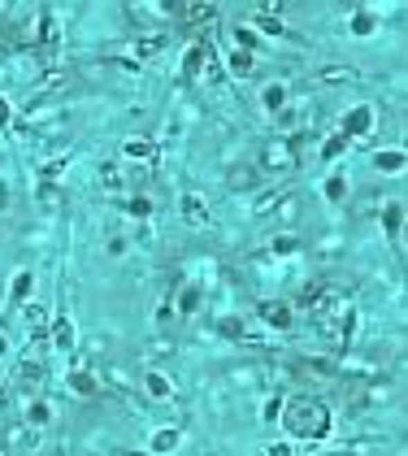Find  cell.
I'll return each mask as SVG.
<instances>
[{
  "label": "cell",
  "instance_id": "8fae6325",
  "mask_svg": "<svg viewBox=\"0 0 408 456\" xmlns=\"http://www.w3.org/2000/svg\"><path fill=\"white\" fill-rule=\"evenodd\" d=\"M274 218H278L283 226H296V222H300V195H296V191L278 195V200H274Z\"/></svg>",
  "mask_w": 408,
  "mask_h": 456
},
{
  "label": "cell",
  "instance_id": "ba28073f",
  "mask_svg": "<svg viewBox=\"0 0 408 456\" xmlns=\"http://www.w3.org/2000/svg\"><path fill=\"white\" fill-rule=\"evenodd\" d=\"M369 122H373V109H369V105H356L348 118H344V126H339V135L356 139V135H365V130H369Z\"/></svg>",
  "mask_w": 408,
  "mask_h": 456
},
{
  "label": "cell",
  "instance_id": "3957f363",
  "mask_svg": "<svg viewBox=\"0 0 408 456\" xmlns=\"http://www.w3.org/2000/svg\"><path fill=\"white\" fill-rule=\"evenodd\" d=\"M296 161H300V143H291V139H274L265 148V170H274V174L296 170Z\"/></svg>",
  "mask_w": 408,
  "mask_h": 456
},
{
  "label": "cell",
  "instance_id": "ac0fdd59",
  "mask_svg": "<svg viewBox=\"0 0 408 456\" xmlns=\"http://www.w3.org/2000/svg\"><path fill=\"white\" fill-rule=\"evenodd\" d=\"M100 187L109 195H122V166H118V161H105V166H100Z\"/></svg>",
  "mask_w": 408,
  "mask_h": 456
},
{
  "label": "cell",
  "instance_id": "7a4b0ae2",
  "mask_svg": "<svg viewBox=\"0 0 408 456\" xmlns=\"http://www.w3.org/2000/svg\"><path fill=\"white\" fill-rule=\"evenodd\" d=\"M0 444H5L9 456H30L39 448V430L26 426V421H5V430H0Z\"/></svg>",
  "mask_w": 408,
  "mask_h": 456
},
{
  "label": "cell",
  "instance_id": "4dcf8cb0",
  "mask_svg": "<svg viewBox=\"0 0 408 456\" xmlns=\"http://www.w3.org/2000/svg\"><path fill=\"white\" fill-rule=\"evenodd\" d=\"M344 148H348V135H339V130H335V135L321 143V157H326V161H335V157L344 152Z\"/></svg>",
  "mask_w": 408,
  "mask_h": 456
},
{
  "label": "cell",
  "instance_id": "d6986e66",
  "mask_svg": "<svg viewBox=\"0 0 408 456\" xmlns=\"http://www.w3.org/2000/svg\"><path fill=\"white\" fill-rule=\"evenodd\" d=\"M48 421H53V404H44V400H30L26 404V426H48Z\"/></svg>",
  "mask_w": 408,
  "mask_h": 456
},
{
  "label": "cell",
  "instance_id": "ab89813d",
  "mask_svg": "<svg viewBox=\"0 0 408 456\" xmlns=\"http://www.w3.org/2000/svg\"><path fill=\"white\" fill-rule=\"evenodd\" d=\"M126 248H130V243H126L122 235H113V239H109V248H105V252H109V256H122Z\"/></svg>",
  "mask_w": 408,
  "mask_h": 456
},
{
  "label": "cell",
  "instance_id": "836d02e7",
  "mask_svg": "<svg viewBox=\"0 0 408 456\" xmlns=\"http://www.w3.org/2000/svg\"><path fill=\"white\" fill-rule=\"evenodd\" d=\"M126 213L130 218H152V200H148V195H135V200L126 204Z\"/></svg>",
  "mask_w": 408,
  "mask_h": 456
},
{
  "label": "cell",
  "instance_id": "52a82bcc",
  "mask_svg": "<svg viewBox=\"0 0 408 456\" xmlns=\"http://www.w3.org/2000/svg\"><path fill=\"white\" fill-rule=\"evenodd\" d=\"M218 331H222L226 339H239V344H256V335H252L248 317H239V313H226V317H218Z\"/></svg>",
  "mask_w": 408,
  "mask_h": 456
},
{
  "label": "cell",
  "instance_id": "5bb4252c",
  "mask_svg": "<svg viewBox=\"0 0 408 456\" xmlns=\"http://www.w3.org/2000/svg\"><path fill=\"white\" fill-rule=\"evenodd\" d=\"M30 287H35V274L30 270H18L13 274V283H9V304H22L30 296Z\"/></svg>",
  "mask_w": 408,
  "mask_h": 456
},
{
  "label": "cell",
  "instance_id": "e575fe53",
  "mask_svg": "<svg viewBox=\"0 0 408 456\" xmlns=\"http://www.w3.org/2000/svg\"><path fill=\"white\" fill-rule=\"evenodd\" d=\"M248 70H252V53L235 48V53H231V74H248Z\"/></svg>",
  "mask_w": 408,
  "mask_h": 456
},
{
  "label": "cell",
  "instance_id": "7dc6e473",
  "mask_svg": "<svg viewBox=\"0 0 408 456\" xmlns=\"http://www.w3.org/2000/svg\"><path fill=\"white\" fill-rule=\"evenodd\" d=\"M122 456H139V452H122Z\"/></svg>",
  "mask_w": 408,
  "mask_h": 456
},
{
  "label": "cell",
  "instance_id": "ee69618b",
  "mask_svg": "<svg viewBox=\"0 0 408 456\" xmlns=\"http://www.w3.org/2000/svg\"><path fill=\"white\" fill-rule=\"evenodd\" d=\"M265 456H296V452H291V444H269Z\"/></svg>",
  "mask_w": 408,
  "mask_h": 456
},
{
  "label": "cell",
  "instance_id": "e0dca14e",
  "mask_svg": "<svg viewBox=\"0 0 408 456\" xmlns=\"http://www.w3.org/2000/svg\"><path fill=\"white\" fill-rule=\"evenodd\" d=\"M130 18H135V22H170L174 9H166V5H135Z\"/></svg>",
  "mask_w": 408,
  "mask_h": 456
},
{
  "label": "cell",
  "instance_id": "b9f144b4",
  "mask_svg": "<svg viewBox=\"0 0 408 456\" xmlns=\"http://www.w3.org/2000/svg\"><path fill=\"white\" fill-rule=\"evenodd\" d=\"M274 417H283V400H278V396L265 404V421H274Z\"/></svg>",
  "mask_w": 408,
  "mask_h": 456
},
{
  "label": "cell",
  "instance_id": "8992f818",
  "mask_svg": "<svg viewBox=\"0 0 408 456\" xmlns=\"http://www.w3.org/2000/svg\"><path fill=\"white\" fill-rule=\"evenodd\" d=\"M256 317L265 322L269 331H291V322H296V317H291V304H287V300H265V304L256 308Z\"/></svg>",
  "mask_w": 408,
  "mask_h": 456
},
{
  "label": "cell",
  "instance_id": "4316f807",
  "mask_svg": "<svg viewBox=\"0 0 408 456\" xmlns=\"http://www.w3.org/2000/svg\"><path fill=\"white\" fill-rule=\"evenodd\" d=\"M204 78H209V83H213V87H218L222 78H226V74H222V61L213 57V44H209V53H204Z\"/></svg>",
  "mask_w": 408,
  "mask_h": 456
},
{
  "label": "cell",
  "instance_id": "2e32d148",
  "mask_svg": "<svg viewBox=\"0 0 408 456\" xmlns=\"http://www.w3.org/2000/svg\"><path fill=\"white\" fill-rule=\"evenodd\" d=\"M161 48H166V35H161V30H148V35H139V40H135V61L157 57Z\"/></svg>",
  "mask_w": 408,
  "mask_h": 456
},
{
  "label": "cell",
  "instance_id": "ffe728a7",
  "mask_svg": "<svg viewBox=\"0 0 408 456\" xmlns=\"http://www.w3.org/2000/svg\"><path fill=\"white\" fill-rule=\"evenodd\" d=\"M321 83H361V74L352 65H326L321 70Z\"/></svg>",
  "mask_w": 408,
  "mask_h": 456
},
{
  "label": "cell",
  "instance_id": "60d3db41",
  "mask_svg": "<svg viewBox=\"0 0 408 456\" xmlns=\"http://www.w3.org/2000/svg\"><path fill=\"white\" fill-rule=\"evenodd\" d=\"M382 218H387V231H396V226H400V204H387Z\"/></svg>",
  "mask_w": 408,
  "mask_h": 456
},
{
  "label": "cell",
  "instance_id": "f6af8a7d",
  "mask_svg": "<svg viewBox=\"0 0 408 456\" xmlns=\"http://www.w3.org/2000/svg\"><path fill=\"white\" fill-rule=\"evenodd\" d=\"M9 204V187H5V178H0V209Z\"/></svg>",
  "mask_w": 408,
  "mask_h": 456
},
{
  "label": "cell",
  "instance_id": "d4e9b609",
  "mask_svg": "<svg viewBox=\"0 0 408 456\" xmlns=\"http://www.w3.org/2000/svg\"><path fill=\"white\" fill-rule=\"evenodd\" d=\"M35 195H39V204H44V209H65V195L57 191V183H39Z\"/></svg>",
  "mask_w": 408,
  "mask_h": 456
},
{
  "label": "cell",
  "instance_id": "7bdbcfd3",
  "mask_svg": "<svg viewBox=\"0 0 408 456\" xmlns=\"http://www.w3.org/2000/svg\"><path fill=\"white\" fill-rule=\"evenodd\" d=\"M9 118H13V105L5 100V96H0V126H9Z\"/></svg>",
  "mask_w": 408,
  "mask_h": 456
},
{
  "label": "cell",
  "instance_id": "9a60e30c",
  "mask_svg": "<svg viewBox=\"0 0 408 456\" xmlns=\"http://www.w3.org/2000/svg\"><path fill=\"white\" fill-rule=\"evenodd\" d=\"M122 152H126L130 161H148L157 148H152V139H143V135H126V139H122Z\"/></svg>",
  "mask_w": 408,
  "mask_h": 456
},
{
  "label": "cell",
  "instance_id": "f35d334b",
  "mask_svg": "<svg viewBox=\"0 0 408 456\" xmlns=\"http://www.w3.org/2000/svg\"><path fill=\"white\" fill-rule=\"evenodd\" d=\"M174 317H178V308H174V304H161V308H157V326H170Z\"/></svg>",
  "mask_w": 408,
  "mask_h": 456
},
{
  "label": "cell",
  "instance_id": "1f68e13d",
  "mask_svg": "<svg viewBox=\"0 0 408 456\" xmlns=\"http://www.w3.org/2000/svg\"><path fill=\"white\" fill-rule=\"evenodd\" d=\"M195 308H200V287H187L178 296V313H195Z\"/></svg>",
  "mask_w": 408,
  "mask_h": 456
},
{
  "label": "cell",
  "instance_id": "9c48e42d",
  "mask_svg": "<svg viewBox=\"0 0 408 456\" xmlns=\"http://www.w3.org/2000/svg\"><path fill=\"white\" fill-rule=\"evenodd\" d=\"M22 322H26V335L35 339V344H44V339H48V326H53V322H48V313H44L39 304H26Z\"/></svg>",
  "mask_w": 408,
  "mask_h": 456
},
{
  "label": "cell",
  "instance_id": "5b68a950",
  "mask_svg": "<svg viewBox=\"0 0 408 456\" xmlns=\"http://www.w3.org/2000/svg\"><path fill=\"white\" fill-rule=\"evenodd\" d=\"M174 18H178V22H187V26H213V22H218V5H200V0H187V5H178V9H174Z\"/></svg>",
  "mask_w": 408,
  "mask_h": 456
},
{
  "label": "cell",
  "instance_id": "484cf974",
  "mask_svg": "<svg viewBox=\"0 0 408 456\" xmlns=\"http://www.w3.org/2000/svg\"><path fill=\"white\" fill-rule=\"evenodd\" d=\"M256 26L265 30V35H274V40H278V35H287V26L278 22V13H256Z\"/></svg>",
  "mask_w": 408,
  "mask_h": 456
},
{
  "label": "cell",
  "instance_id": "44dd1931",
  "mask_svg": "<svg viewBox=\"0 0 408 456\" xmlns=\"http://www.w3.org/2000/svg\"><path fill=\"white\" fill-rule=\"evenodd\" d=\"M260 105H265L269 113H278V109H287V87H283V83H269L265 91H260Z\"/></svg>",
  "mask_w": 408,
  "mask_h": 456
},
{
  "label": "cell",
  "instance_id": "83f0119b",
  "mask_svg": "<svg viewBox=\"0 0 408 456\" xmlns=\"http://www.w3.org/2000/svg\"><path fill=\"white\" fill-rule=\"evenodd\" d=\"M65 166H70V152L57 157V161H48V166L39 170V183H57V174H65Z\"/></svg>",
  "mask_w": 408,
  "mask_h": 456
},
{
  "label": "cell",
  "instance_id": "7c38bea8",
  "mask_svg": "<svg viewBox=\"0 0 408 456\" xmlns=\"http://www.w3.org/2000/svg\"><path fill=\"white\" fill-rule=\"evenodd\" d=\"M183 218H187V226H209V204L195 191L183 195Z\"/></svg>",
  "mask_w": 408,
  "mask_h": 456
},
{
  "label": "cell",
  "instance_id": "8d00e7d4",
  "mask_svg": "<svg viewBox=\"0 0 408 456\" xmlns=\"http://www.w3.org/2000/svg\"><path fill=\"white\" fill-rule=\"evenodd\" d=\"M352 30H356V35H369V30H373V18H369V13H356V18H352Z\"/></svg>",
  "mask_w": 408,
  "mask_h": 456
},
{
  "label": "cell",
  "instance_id": "d590c367",
  "mask_svg": "<svg viewBox=\"0 0 408 456\" xmlns=\"http://www.w3.org/2000/svg\"><path fill=\"white\" fill-rule=\"evenodd\" d=\"M174 352V339H152L148 344V356H170Z\"/></svg>",
  "mask_w": 408,
  "mask_h": 456
},
{
  "label": "cell",
  "instance_id": "cb8c5ba5",
  "mask_svg": "<svg viewBox=\"0 0 408 456\" xmlns=\"http://www.w3.org/2000/svg\"><path fill=\"white\" fill-rule=\"evenodd\" d=\"M148 396L152 400H170L174 396V383L166 378V374H148Z\"/></svg>",
  "mask_w": 408,
  "mask_h": 456
},
{
  "label": "cell",
  "instance_id": "f1b7e54d",
  "mask_svg": "<svg viewBox=\"0 0 408 456\" xmlns=\"http://www.w3.org/2000/svg\"><path fill=\"white\" fill-rule=\"evenodd\" d=\"M269 248H274V256H291V252L300 248V239H296V235H274Z\"/></svg>",
  "mask_w": 408,
  "mask_h": 456
},
{
  "label": "cell",
  "instance_id": "30bf717a",
  "mask_svg": "<svg viewBox=\"0 0 408 456\" xmlns=\"http://www.w3.org/2000/svg\"><path fill=\"white\" fill-rule=\"evenodd\" d=\"M48 339H53L57 352H70V348H74V322H70V317H53V326H48Z\"/></svg>",
  "mask_w": 408,
  "mask_h": 456
},
{
  "label": "cell",
  "instance_id": "4fadbf2b",
  "mask_svg": "<svg viewBox=\"0 0 408 456\" xmlns=\"http://www.w3.org/2000/svg\"><path fill=\"white\" fill-rule=\"evenodd\" d=\"M256 183H260V178H256L252 166H231V174H226V187H231V191H252Z\"/></svg>",
  "mask_w": 408,
  "mask_h": 456
},
{
  "label": "cell",
  "instance_id": "7402d4cb",
  "mask_svg": "<svg viewBox=\"0 0 408 456\" xmlns=\"http://www.w3.org/2000/svg\"><path fill=\"white\" fill-rule=\"evenodd\" d=\"M326 200H330V204H339V200H344V195H348V178H344V170H335L330 178H326Z\"/></svg>",
  "mask_w": 408,
  "mask_h": 456
},
{
  "label": "cell",
  "instance_id": "603a6c76",
  "mask_svg": "<svg viewBox=\"0 0 408 456\" xmlns=\"http://www.w3.org/2000/svg\"><path fill=\"white\" fill-rule=\"evenodd\" d=\"M70 387L78 391V396H96V391H100V378H91L87 369H74L70 374Z\"/></svg>",
  "mask_w": 408,
  "mask_h": 456
},
{
  "label": "cell",
  "instance_id": "f546056e",
  "mask_svg": "<svg viewBox=\"0 0 408 456\" xmlns=\"http://www.w3.org/2000/svg\"><path fill=\"white\" fill-rule=\"evenodd\" d=\"M373 166L387 170V174H396V170H404V152H378V157H373Z\"/></svg>",
  "mask_w": 408,
  "mask_h": 456
},
{
  "label": "cell",
  "instance_id": "277c9868",
  "mask_svg": "<svg viewBox=\"0 0 408 456\" xmlns=\"http://www.w3.org/2000/svg\"><path fill=\"white\" fill-rule=\"evenodd\" d=\"M39 387H44V361H39L35 352H26L22 361H18V391H22L26 400H35Z\"/></svg>",
  "mask_w": 408,
  "mask_h": 456
},
{
  "label": "cell",
  "instance_id": "d6a6232c",
  "mask_svg": "<svg viewBox=\"0 0 408 456\" xmlns=\"http://www.w3.org/2000/svg\"><path fill=\"white\" fill-rule=\"evenodd\" d=\"M174 448H178V430H157L152 452H174Z\"/></svg>",
  "mask_w": 408,
  "mask_h": 456
},
{
  "label": "cell",
  "instance_id": "6da1fadb",
  "mask_svg": "<svg viewBox=\"0 0 408 456\" xmlns=\"http://www.w3.org/2000/svg\"><path fill=\"white\" fill-rule=\"evenodd\" d=\"M283 426L296 439L321 444V439H330V430H335V413L326 409V400H317V396H296L283 409Z\"/></svg>",
  "mask_w": 408,
  "mask_h": 456
},
{
  "label": "cell",
  "instance_id": "bcb514c9",
  "mask_svg": "<svg viewBox=\"0 0 408 456\" xmlns=\"http://www.w3.org/2000/svg\"><path fill=\"white\" fill-rule=\"evenodd\" d=\"M9 352V339H5V331H0V356H5Z\"/></svg>",
  "mask_w": 408,
  "mask_h": 456
},
{
  "label": "cell",
  "instance_id": "74e56055",
  "mask_svg": "<svg viewBox=\"0 0 408 456\" xmlns=\"http://www.w3.org/2000/svg\"><path fill=\"white\" fill-rule=\"evenodd\" d=\"M235 40H239L243 48H256V44H260V40H256V30H248V26H239V30H235Z\"/></svg>",
  "mask_w": 408,
  "mask_h": 456
}]
</instances>
